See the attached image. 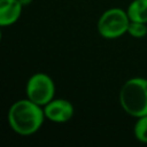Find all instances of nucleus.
<instances>
[{"label": "nucleus", "instance_id": "f257e3e1", "mask_svg": "<svg viewBox=\"0 0 147 147\" xmlns=\"http://www.w3.org/2000/svg\"><path fill=\"white\" fill-rule=\"evenodd\" d=\"M7 119L10 129L20 136H31L39 131L46 119L44 107L30 99L15 101L8 110Z\"/></svg>", "mask_w": 147, "mask_h": 147}, {"label": "nucleus", "instance_id": "f03ea898", "mask_svg": "<svg viewBox=\"0 0 147 147\" xmlns=\"http://www.w3.org/2000/svg\"><path fill=\"white\" fill-rule=\"evenodd\" d=\"M118 100L122 109L132 117L147 115V78L132 77L124 82Z\"/></svg>", "mask_w": 147, "mask_h": 147}, {"label": "nucleus", "instance_id": "7ed1b4c3", "mask_svg": "<svg viewBox=\"0 0 147 147\" xmlns=\"http://www.w3.org/2000/svg\"><path fill=\"white\" fill-rule=\"evenodd\" d=\"M131 20L126 9L113 7L105 10L96 23L98 33L105 39H117L127 33V28Z\"/></svg>", "mask_w": 147, "mask_h": 147}, {"label": "nucleus", "instance_id": "20e7f679", "mask_svg": "<svg viewBox=\"0 0 147 147\" xmlns=\"http://www.w3.org/2000/svg\"><path fill=\"white\" fill-rule=\"evenodd\" d=\"M55 83L52 77L45 72L31 75L25 85L26 98L37 105L44 107L55 98Z\"/></svg>", "mask_w": 147, "mask_h": 147}, {"label": "nucleus", "instance_id": "39448f33", "mask_svg": "<svg viewBox=\"0 0 147 147\" xmlns=\"http://www.w3.org/2000/svg\"><path fill=\"white\" fill-rule=\"evenodd\" d=\"M44 111L46 119L53 123L62 124L69 122L75 115L74 105L62 98H54L47 105L44 106Z\"/></svg>", "mask_w": 147, "mask_h": 147}, {"label": "nucleus", "instance_id": "423d86ee", "mask_svg": "<svg viewBox=\"0 0 147 147\" xmlns=\"http://www.w3.org/2000/svg\"><path fill=\"white\" fill-rule=\"evenodd\" d=\"M23 10L20 0H0V25L10 26L15 24Z\"/></svg>", "mask_w": 147, "mask_h": 147}, {"label": "nucleus", "instance_id": "0eeeda50", "mask_svg": "<svg viewBox=\"0 0 147 147\" xmlns=\"http://www.w3.org/2000/svg\"><path fill=\"white\" fill-rule=\"evenodd\" d=\"M126 11L131 21L147 23V0H132Z\"/></svg>", "mask_w": 147, "mask_h": 147}, {"label": "nucleus", "instance_id": "6e6552de", "mask_svg": "<svg viewBox=\"0 0 147 147\" xmlns=\"http://www.w3.org/2000/svg\"><path fill=\"white\" fill-rule=\"evenodd\" d=\"M133 134L138 141L147 144V115L137 118L133 125Z\"/></svg>", "mask_w": 147, "mask_h": 147}, {"label": "nucleus", "instance_id": "1a4fd4ad", "mask_svg": "<svg viewBox=\"0 0 147 147\" xmlns=\"http://www.w3.org/2000/svg\"><path fill=\"white\" fill-rule=\"evenodd\" d=\"M127 34H130L132 38H136V39H141L146 37L147 36V23L131 21L127 28Z\"/></svg>", "mask_w": 147, "mask_h": 147}, {"label": "nucleus", "instance_id": "9d476101", "mask_svg": "<svg viewBox=\"0 0 147 147\" xmlns=\"http://www.w3.org/2000/svg\"><path fill=\"white\" fill-rule=\"evenodd\" d=\"M32 1L33 0H20V2L23 5V7H25V6H29V5H31L32 3Z\"/></svg>", "mask_w": 147, "mask_h": 147}]
</instances>
